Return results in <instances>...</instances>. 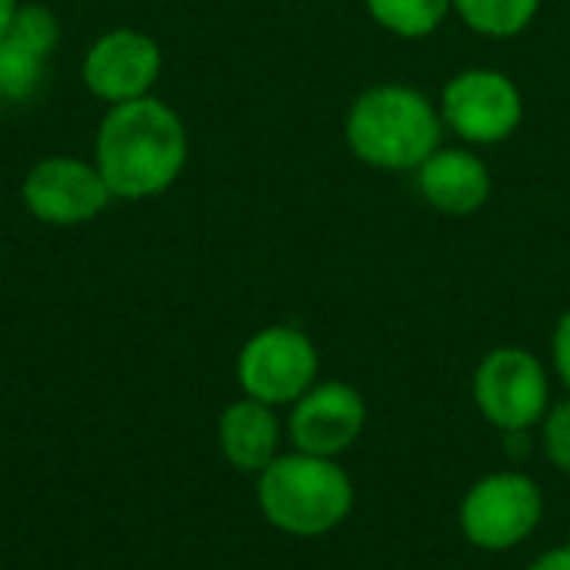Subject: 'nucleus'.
I'll use <instances>...</instances> for the list:
<instances>
[{
	"label": "nucleus",
	"instance_id": "obj_1",
	"mask_svg": "<svg viewBox=\"0 0 570 570\" xmlns=\"http://www.w3.org/2000/svg\"><path fill=\"white\" fill-rule=\"evenodd\" d=\"M190 157L184 117L160 97H140L104 110L94 134V164L114 200L167 194Z\"/></svg>",
	"mask_w": 570,
	"mask_h": 570
},
{
	"label": "nucleus",
	"instance_id": "obj_2",
	"mask_svg": "<svg viewBox=\"0 0 570 570\" xmlns=\"http://www.w3.org/2000/svg\"><path fill=\"white\" fill-rule=\"evenodd\" d=\"M444 134L438 104L401 80L364 87L344 114L347 150L384 174H414L444 144Z\"/></svg>",
	"mask_w": 570,
	"mask_h": 570
},
{
	"label": "nucleus",
	"instance_id": "obj_3",
	"mask_svg": "<svg viewBox=\"0 0 570 570\" xmlns=\"http://www.w3.org/2000/svg\"><path fill=\"white\" fill-rule=\"evenodd\" d=\"M354 504V481L337 458L291 448L257 474V508L287 538H324L351 518Z\"/></svg>",
	"mask_w": 570,
	"mask_h": 570
},
{
	"label": "nucleus",
	"instance_id": "obj_4",
	"mask_svg": "<svg viewBox=\"0 0 570 570\" xmlns=\"http://www.w3.org/2000/svg\"><path fill=\"white\" fill-rule=\"evenodd\" d=\"M471 394L484 424L508 438L538 431L548 407L554 404L548 364L534 351L518 344L494 347L478 361Z\"/></svg>",
	"mask_w": 570,
	"mask_h": 570
},
{
	"label": "nucleus",
	"instance_id": "obj_5",
	"mask_svg": "<svg viewBox=\"0 0 570 570\" xmlns=\"http://www.w3.org/2000/svg\"><path fill=\"white\" fill-rule=\"evenodd\" d=\"M544 521V491L524 471H491L478 478L458 508L464 541L488 554H508L534 538Z\"/></svg>",
	"mask_w": 570,
	"mask_h": 570
},
{
	"label": "nucleus",
	"instance_id": "obj_6",
	"mask_svg": "<svg viewBox=\"0 0 570 570\" xmlns=\"http://www.w3.org/2000/svg\"><path fill=\"white\" fill-rule=\"evenodd\" d=\"M234 374L244 397L287 411L321 381V351L304 327L271 324L244 341Z\"/></svg>",
	"mask_w": 570,
	"mask_h": 570
},
{
	"label": "nucleus",
	"instance_id": "obj_7",
	"mask_svg": "<svg viewBox=\"0 0 570 570\" xmlns=\"http://www.w3.org/2000/svg\"><path fill=\"white\" fill-rule=\"evenodd\" d=\"M444 130L468 147H498L524 124V94L518 80L498 67L458 70L438 100Z\"/></svg>",
	"mask_w": 570,
	"mask_h": 570
},
{
	"label": "nucleus",
	"instance_id": "obj_8",
	"mask_svg": "<svg viewBox=\"0 0 570 570\" xmlns=\"http://www.w3.org/2000/svg\"><path fill=\"white\" fill-rule=\"evenodd\" d=\"M27 214L47 227H80L97 220L114 194L107 190L94 160L73 154H50L30 164L20 184Z\"/></svg>",
	"mask_w": 570,
	"mask_h": 570
},
{
	"label": "nucleus",
	"instance_id": "obj_9",
	"mask_svg": "<svg viewBox=\"0 0 570 570\" xmlns=\"http://www.w3.org/2000/svg\"><path fill=\"white\" fill-rule=\"evenodd\" d=\"M164 70L160 43L137 27H110L104 30L80 60V80L90 97L100 104H127L150 97Z\"/></svg>",
	"mask_w": 570,
	"mask_h": 570
},
{
	"label": "nucleus",
	"instance_id": "obj_10",
	"mask_svg": "<svg viewBox=\"0 0 570 570\" xmlns=\"http://www.w3.org/2000/svg\"><path fill=\"white\" fill-rule=\"evenodd\" d=\"M367 428V401L347 381H317L287 407V441L294 451L317 458H344Z\"/></svg>",
	"mask_w": 570,
	"mask_h": 570
},
{
	"label": "nucleus",
	"instance_id": "obj_11",
	"mask_svg": "<svg viewBox=\"0 0 570 570\" xmlns=\"http://www.w3.org/2000/svg\"><path fill=\"white\" fill-rule=\"evenodd\" d=\"M414 174L424 204L444 217H474L478 210L488 207L494 194V174L488 160L468 144H441Z\"/></svg>",
	"mask_w": 570,
	"mask_h": 570
},
{
	"label": "nucleus",
	"instance_id": "obj_12",
	"mask_svg": "<svg viewBox=\"0 0 570 570\" xmlns=\"http://www.w3.org/2000/svg\"><path fill=\"white\" fill-rule=\"evenodd\" d=\"M284 438H287V431H284L277 407H267L254 397L240 394L237 401H230L220 411L217 448L237 474L257 478L281 454Z\"/></svg>",
	"mask_w": 570,
	"mask_h": 570
},
{
	"label": "nucleus",
	"instance_id": "obj_13",
	"mask_svg": "<svg viewBox=\"0 0 570 570\" xmlns=\"http://www.w3.org/2000/svg\"><path fill=\"white\" fill-rule=\"evenodd\" d=\"M451 13L478 37L511 40L538 20L541 0H451Z\"/></svg>",
	"mask_w": 570,
	"mask_h": 570
},
{
	"label": "nucleus",
	"instance_id": "obj_14",
	"mask_svg": "<svg viewBox=\"0 0 570 570\" xmlns=\"http://www.w3.org/2000/svg\"><path fill=\"white\" fill-rule=\"evenodd\" d=\"M367 17L397 40H428L451 17V0H364Z\"/></svg>",
	"mask_w": 570,
	"mask_h": 570
},
{
	"label": "nucleus",
	"instance_id": "obj_15",
	"mask_svg": "<svg viewBox=\"0 0 570 570\" xmlns=\"http://www.w3.org/2000/svg\"><path fill=\"white\" fill-rule=\"evenodd\" d=\"M50 57L37 47L23 43L20 37L7 33L0 37V97L3 100H30L43 77H47Z\"/></svg>",
	"mask_w": 570,
	"mask_h": 570
},
{
	"label": "nucleus",
	"instance_id": "obj_16",
	"mask_svg": "<svg viewBox=\"0 0 570 570\" xmlns=\"http://www.w3.org/2000/svg\"><path fill=\"white\" fill-rule=\"evenodd\" d=\"M7 33L20 37L23 43L37 47L47 57H53V50L60 47V20L43 3H20V10H17V17H13Z\"/></svg>",
	"mask_w": 570,
	"mask_h": 570
},
{
	"label": "nucleus",
	"instance_id": "obj_17",
	"mask_svg": "<svg viewBox=\"0 0 570 570\" xmlns=\"http://www.w3.org/2000/svg\"><path fill=\"white\" fill-rule=\"evenodd\" d=\"M538 434L548 464L561 474H570V397H561L548 407L544 421L538 424Z\"/></svg>",
	"mask_w": 570,
	"mask_h": 570
},
{
	"label": "nucleus",
	"instance_id": "obj_18",
	"mask_svg": "<svg viewBox=\"0 0 570 570\" xmlns=\"http://www.w3.org/2000/svg\"><path fill=\"white\" fill-rule=\"evenodd\" d=\"M551 371L570 397V307L558 317L554 334H551Z\"/></svg>",
	"mask_w": 570,
	"mask_h": 570
},
{
	"label": "nucleus",
	"instance_id": "obj_19",
	"mask_svg": "<svg viewBox=\"0 0 570 570\" xmlns=\"http://www.w3.org/2000/svg\"><path fill=\"white\" fill-rule=\"evenodd\" d=\"M524 570H570V544H554L541 551Z\"/></svg>",
	"mask_w": 570,
	"mask_h": 570
},
{
	"label": "nucleus",
	"instance_id": "obj_20",
	"mask_svg": "<svg viewBox=\"0 0 570 570\" xmlns=\"http://www.w3.org/2000/svg\"><path fill=\"white\" fill-rule=\"evenodd\" d=\"M20 3H23V0H0V37H7V30H10V23H13Z\"/></svg>",
	"mask_w": 570,
	"mask_h": 570
},
{
	"label": "nucleus",
	"instance_id": "obj_21",
	"mask_svg": "<svg viewBox=\"0 0 570 570\" xmlns=\"http://www.w3.org/2000/svg\"><path fill=\"white\" fill-rule=\"evenodd\" d=\"M3 107H7V100L0 97V120H3Z\"/></svg>",
	"mask_w": 570,
	"mask_h": 570
}]
</instances>
